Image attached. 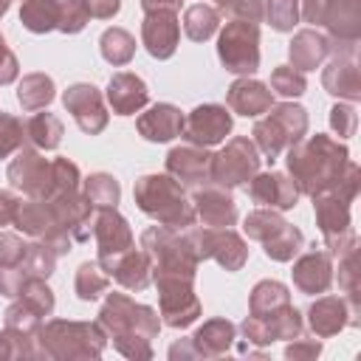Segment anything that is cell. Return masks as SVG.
Instances as JSON below:
<instances>
[{"mask_svg": "<svg viewBox=\"0 0 361 361\" xmlns=\"http://www.w3.org/2000/svg\"><path fill=\"white\" fill-rule=\"evenodd\" d=\"M96 324L104 330V336L113 341L116 353H121L130 361H149L152 358V341L161 333V316L155 307L141 305L130 299L127 293H107Z\"/></svg>", "mask_w": 361, "mask_h": 361, "instance_id": "cell-1", "label": "cell"}, {"mask_svg": "<svg viewBox=\"0 0 361 361\" xmlns=\"http://www.w3.org/2000/svg\"><path fill=\"white\" fill-rule=\"evenodd\" d=\"M358 192H361V169H358V164L347 161L341 178L333 186L310 195L319 234L333 259L338 254H344L347 248L358 245V237L353 228V203H355Z\"/></svg>", "mask_w": 361, "mask_h": 361, "instance_id": "cell-2", "label": "cell"}, {"mask_svg": "<svg viewBox=\"0 0 361 361\" xmlns=\"http://www.w3.org/2000/svg\"><path fill=\"white\" fill-rule=\"evenodd\" d=\"M347 161H350L347 144L333 135H324V133L302 138L285 149L288 175L296 183L299 195H307V197L333 186L341 178Z\"/></svg>", "mask_w": 361, "mask_h": 361, "instance_id": "cell-3", "label": "cell"}, {"mask_svg": "<svg viewBox=\"0 0 361 361\" xmlns=\"http://www.w3.org/2000/svg\"><path fill=\"white\" fill-rule=\"evenodd\" d=\"M39 358L45 361H90L107 347V336L96 322L48 319L37 330Z\"/></svg>", "mask_w": 361, "mask_h": 361, "instance_id": "cell-4", "label": "cell"}, {"mask_svg": "<svg viewBox=\"0 0 361 361\" xmlns=\"http://www.w3.org/2000/svg\"><path fill=\"white\" fill-rule=\"evenodd\" d=\"M133 200L147 217L169 228H189L197 220L192 197L186 195V186H180L166 172L141 175L133 183Z\"/></svg>", "mask_w": 361, "mask_h": 361, "instance_id": "cell-5", "label": "cell"}, {"mask_svg": "<svg viewBox=\"0 0 361 361\" xmlns=\"http://www.w3.org/2000/svg\"><path fill=\"white\" fill-rule=\"evenodd\" d=\"M56 251L37 240H23L14 231L0 228V296L14 299L20 285L31 276H51L56 268Z\"/></svg>", "mask_w": 361, "mask_h": 361, "instance_id": "cell-6", "label": "cell"}, {"mask_svg": "<svg viewBox=\"0 0 361 361\" xmlns=\"http://www.w3.org/2000/svg\"><path fill=\"white\" fill-rule=\"evenodd\" d=\"M138 248L149 259V276H197L200 257L192 245V237L186 228H169V226H149L141 231Z\"/></svg>", "mask_w": 361, "mask_h": 361, "instance_id": "cell-7", "label": "cell"}, {"mask_svg": "<svg viewBox=\"0 0 361 361\" xmlns=\"http://www.w3.org/2000/svg\"><path fill=\"white\" fill-rule=\"evenodd\" d=\"M307 124H310L307 110L302 104L279 102L268 113H262V118L254 121L251 141L257 144L259 155H265L268 161H276L288 147H293L307 135Z\"/></svg>", "mask_w": 361, "mask_h": 361, "instance_id": "cell-8", "label": "cell"}, {"mask_svg": "<svg viewBox=\"0 0 361 361\" xmlns=\"http://www.w3.org/2000/svg\"><path fill=\"white\" fill-rule=\"evenodd\" d=\"M180 6L183 0H141V45L152 59L175 56L180 45Z\"/></svg>", "mask_w": 361, "mask_h": 361, "instance_id": "cell-9", "label": "cell"}, {"mask_svg": "<svg viewBox=\"0 0 361 361\" xmlns=\"http://www.w3.org/2000/svg\"><path fill=\"white\" fill-rule=\"evenodd\" d=\"M11 226H17L28 240H37V243H45L48 248H54L56 257L73 251V237L59 223L56 212L51 209V203L45 197H25V195H20V203H17Z\"/></svg>", "mask_w": 361, "mask_h": 361, "instance_id": "cell-10", "label": "cell"}, {"mask_svg": "<svg viewBox=\"0 0 361 361\" xmlns=\"http://www.w3.org/2000/svg\"><path fill=\"white\" fill-rule=\"evenodd\" d=\"M217 59L234 76H254L259 71V23L228 20L217 37Z\"/></svg>", "mask_w": 361, "mask_h": 361, "instance_id": "cell-11", "label": "cell"}, {"mask_svg": "<svg viewBox=\"0 0 361 361\" xmlns=\"http://www.w3.org/2000/svg\"><path fill=\"white\" fill-rule=\"evenodd\" d=\"M152 285L158 290V313L164 324L183 330L197 322L203 307L195 293V276H180V274L152 276Z\"/></svg>", "mask_w": 361, "mask_h": 361, "instance_id": "cell-12", "label": "cell"}, {"mask_svg": "<svg viewBox=\"0 0 361 361\" xmlns=\"http://www.w3.org/2000/svg\"><path fill=\"white\" fill-rule=\"evenodd\" d=\"M299 17L330 39H361V0H299Z\"/></svg>", "mask_w": 361, "mask_h": 361, "instance_id": "cell-13", "label": "cell"}, {"mask_svg": "<svg viewBox=\"0 0 361 361\" xmlns=\"http://www.w3.org/2000/svg\"><path fill=\"white\" fill-rule=\"evenodd\" d=\"M330 62L322 71V87L341 102H361L358 73V39H330Z\"/></svg>", "mask_w": 361, "mask_h": 361, "instance_id": "cell-14", "label": "cell"}, {"mask_svg": "<svg viewBox=\"0 0 361 361\" xmlns=\"http://www.w3.org/2000/svg\"><path fill=\"white\" fill-rule=\"evenodd\" d=\"M186 231L192 237V245H195L200 262L203 259H214L228 274L243 271V265L248 262V243L231 226H217V228L214 226H203V228L189 226Z\"/></svg>", "mask_w": 361, "mask_h": 361, "instance_id": "cell-15", "label": "cell"}, {"mask_svg": "<svg viewBox=\"0 0 361 361\" xmlns=\"http://www.w3.org/2000/svg\"><path fill=\"white\" fill-rule=\"evenodd\" d=\"M262 155L257 144L248 135H234L226 141L220 152L212 155V183H220L226 189L245 186L259 172Z\"/></svg>", "mask_w": 361, "mask_h": 361, "instance_id": "cell-16", "label": "cell"}, {"mask_svg": "<svg viewBox=\"0 0 361 361\" xmlns=\"http://www.w3.org/2000/svg\"><path fill=\"white\" fill-rule=\"evenodd\" d=\"M6 178L11 189L23 192L25 197H48L54 189V172H51V158H45L34 147L17 149V155L6 166Z\"/></svg>", "mask_w": 361, "mask_h": 361, "instance_id": "cell-17", "label": "cell"}, {"mask_svg": "<svg viewBox=\"0 0 361 361\" xmlns=\"http://www.w3.org/2000/svg\"><path fill=\"white\" fill-rule=\"evenodd\" d=\"M234 127V116L226 104L217 102H206L197 104L186 118H183V133L180 138L186 144H197V147H217L226 141V135Z\"/></svg>", "mask_w": 361, "mask_h": 361, "instance_id": "cell-18", "label": "cell"}, {"mask_svg": "<svg viewBox=\"0 0 361 361\" xmlns=\"http://www.w3.org/2000/svg\"><path fill=\"white\" fill-rule=\"evenodd\" d=\"M243 336L254 347H268L274 341H290L305 330V319L293 305H285L268 316H245L240 324Z\"/></svg>", "mask_w": 361, "mask_h": 361, "instance_id": "cell-19", "label": "cell"}, {"mask_svg": "<svg viewBox=\"0 0 361 361\" xmlns=\"http://www.w3.org/2000/svg\"><path fill=\"white\" fill-rule=\"evenodd\" d=\"M62 104L73 116L76 127L82 133H87V135H99L107 127V121H110V113L104 107V96L90 82H73V85H68L65 93H62Z\"/></svg>", "mask_w": 361, "mask_h": 361, "instance_id": "cell-20", "label": "cell"}, {"mask_svg": "<svg viewBox=\"0 0 361 361\" xmlns=\"http://www.w3.org/2000/svg\"><path fill=\"white\" fill-rule=\"evenodd\" d=\"M93 240H96V259L102 262V268L118 257L121 251L133 248L135 245V237H133V228L127 223L124 214H118V209H96L93 212Z\"/></svg>", "mask_w": 361, "mask_h": 361, "instance_id": "cell-21", "label": "cell"}, {"mask_svg": "<svg viewBox=\"0 0 361 361\" xmlns=\"http://www.w3.org/2000/svg\"><path fill=\"white\" fill-rule=\"evenodd\" d=\"M212 155L214 152H209V147L180 144L166 152L164 166H166V175H172L180 186L197 189L203 183H212Z\"/></svg>", "mask_w": 361, "mask_h": 361, "instance_id": "cell-22", "label": "cell"}, {"mask_svg": "<svg viewBox=\"0 0 361 361\" xmlns=\"http://www.w3.org/2000/svg\"><path fill=\"white\" fill-rule=\"evenodd\" d=\"M333 257L327 248H307L305 254L299 251V257L293 259V268H290V276H293V285L307 293V296H319V293H327L330 285H333Z\"/></svg>", "mask_w": 361, "mask_h": 361, "instance_id": "cell-23", "label": "cell"}, {"mask_svg": "<svg viewBox=\"0 0 361 361\" xmlns=\"http://www.w3.org/2000/svg\"><path fill=\"white\" fill-rule=\"evenodd\" d=\"M51 203V209L56 212L59 223L68 228V234L73 237V243H85L93 231V203L85 197L82 186L79 189H71V192H56L51 197H45Z\"/></svg>", "mask_w": 361, "mask_h": 361, "instance_id": "cell-24", "label": "cell"}, {"mask_svg": "<svg viewBox=\"0 0 361 361\" xmlns=\"http://www.w3.org/2000/svg\"><path fill=\"white\" fill-rule=\"evenodd\" d=\"M248 195H251L254 203L268 206V209H276V212H288V209H293L299 203L296 183L290 180L288 172H279V169L257 172L248 180Z\"/></svg>", "mask_w": 361, "mask_h": 361, "instance_id": "cell-25", "label": "cell"}, {"mask_svg": "<svg viewBox=\"0 0 361 361\" xmlns=\"http://www.w3.org/2000/svg\"><path fill=\"white\" fill-rule=\"evenodd\" d=\"M192 206H195V217L203 226H234L237 223V203L231 197V192L220 183H203L195 189L192 195Z\"/></svg>", "mask_w": 361, "mask_h": 361, "instance_id": "cell-26", "label": "cell"}, {"mask_svg": "<svg viewBox=\"0 0 361 361\" xmlns=\"http://www.w3.org/2000/svg\"><path fill=\"white\" fill-rule=\"evenodd\" d=\"M183 118L186 116L180 113V107H175L172 102H158V104H149L135 118V130L144 141L166 144L183 133Z\"/></svg>", "mask_w": 361, "mask_h": 361, "instance_id": "cell-27", "label": "cell"}, {"mask_svg": "<svg viewBox=\"0 0 361 361\" xmlns=\"http://www.w3.org/2000/svg\"><path fill=\"white\" fill-rule=\"evenodd\" d=\"M226 102H228V110H234L237 116H245V118H259L262 113H268L276 104L274 90L254 76H237L228 85Z\"/></svg>", "mask_w": 361, "mask_h": 361, "instance_id": "cell-28", "label": "cell"}, {"mask_svg": "<svg viewBox=\"0 0 361 361\" xmlns=\"http://www.w3.org/2000/svg\"><path fill=\"white\" fill-rule=\"evenodd\" d=\"M107 104L113 107L116 116H135L138 110H144L149 104V90L147 82L138 73L130 71H118L110 76L107 82Z\"/></svg>", "mask_w": 361, "mask_h": 361, "instance_id": "cell-29", "label": "cell"}, {"mask_svg": "<svg viewBox=\"0 0 361 361\" xmlns=\"http://www.w3.org/2000/svg\"><path fill=\"white\" fill-rule=\"evenodd\" d=\"M307 327L313 330V336L319 338H330L338 336L344 327H355L350 307L344 302V296H316V302H310L307 307Z\"/></svg>", "mask_w": 361, "mask_h": 361, "instance_id": "cell-30", "label": "cell"}, {"mask_svg": "<svg viewBox=\"0 0 361 361\" xmlns=\"http://www.w3.org/2000/svg\"><path fill=\"white\" fill-rule=\"evenodd\" d=\"M237 338V327L234 322L228 319H209L203 322L192 336H189V344H192V355L195 358H223L231 344Z\"/></svg>", "mask_w": 361, "mask_h": 361, "instance_id": "cell-31", "label": "cell"}, {"mask_svg": "<svg viewBox=\"0 0 361 361\" xmlns=\"http://www.w3.org/2000/svg\"><path fill=\"white\" fill-rule=\"evenodd\" d=\"M330 54V42H327V34H322L319 28H299L290 42H288V65L296 68V71H316L324 65Z\"/></svg>", "mask_w": 361, "mask_h": 361, "instance_id": "cell-32", "label": "cell"}, {"mask_svg": "<svg viewBox=\"0 0 361 361\" xmlns=\"http://www.w3.org/2000/svg\"><path fill=\"white\" fill-rule=\"evenodd\" d=\"M104 271L124 288V290H147L149 288V282H152V276H149V259H147V254L141 251V248H127V251H121L118 257H113L107 265H104Z\"/></svg>", "mask_w": 361, "mask_h": 361, "instance_id": "cell-33", "label": "cell"}, {"mask_svg": "<svg viewBox=\"0 0 361 361\" xmlns=\"http://www.w3.org/2000/svg\"><path fill=\"white\" fill-rule=\"evenodd\" d=\"M338 259V288L344 293V302L350 307L353 324L358 327V316H361V271H358V245L347 248L344 254L336 257Z\"/></svg>", "mask_w": 361, "mask_h": 361, "instance_id": "cell-34", "label": "cell"}, {"mask_svg": "<svg viewBox=\"0 0 361 361\" xmlns=\"http://www.w3.org/2000/svg\"><path fill=\"white\" fill-rule=\"evenodd\" d=\"M56 96V85L48 73L42 71H34V73H25L20 82H17V102L23 110L34 113V110H45Z\"/></svg>", "mask_w": 361, "mask_h": 361, "instance_id": "cell-35", "label": "cell"}, {"mask_svg": "<svg viewBox=\"0 0 361 361\" xmlns=\"http://www.w3.org/2000/svg\"><path fill=\"white\" fill-rule=\"evenodd\" d=\"M290 305V290L279 279H259L248 293V316H268Z\"/></svg>", "mask_w": 361, "mask_h": 361, "instance_id": "cell-36", "label": "cell"}, {"mask_svg": "<svg viewBox=\"0 0 361 361\" xmlns=\"http://www.w3.org/2000/svg\"><path fill=\"white\" fill-rule=\"evenodd\" d=\"M62 135H65V127L59 121V116L54 113H34L28 121H25V141L34 147V149H56L62 144Z\"/></svg>", "mask_w": 361, "mask_h": 361, "instance_id": "cell-37", "label": "cell"}, {"mask_svg": "<svg viewBox=\"0 0 361 361\" xmlns=\"http://www.w3.org/2000/svg\"><path fill=\"white\" fill-rule=\"evenodd\" d=\"M20 23L31 34H48L59 25V0H20Z\"/></svg>", "mask_w": 361, "mask_h": 361, "instance_id": "cell-38", "label": "cell"}, {"mask_svg": "<svg viewBox=\"0 0 361 361\" xmlns=\"http://www.w3.org/2000/svg\"><path fill=\"white\" fill-rule=\"evenodd\" d=\"M99 51L104 56V62H110L113 68H121V65H130L133 56H135V37L127 31V28H104L102 37H99Z\"/></svg>", "mask_w": 361, "mask_h": 361, "instance_id": "cell-39", "label": "cell"}, {"mask_svg": "<svg viewBox=\"0 0 361 361\" xmlns=\"http://www.w3.org/2000/svg\"><path fill=\"white\" fill-rule=\"evenodd\" d=\"M220 28V14L214 6L209 3H195L183 11V34L192 39V42H206L217 34Z\"/></svg>", "mask_w": 361, "mask_h": 361, "instance_id": "cell-40", "label": "cell"}, {"mask_svg": "<svg viewBox=\"0 0 361 361\" xmlns=\"http://www.w3.org/2000/svg\"><path fill=\"white\" fill-rule=\"evenodd\" d=\"M110 288V274L102 268L99 259H85L79 268H76V276H73V290L82 302H96L102 293H107Z\"/></svg>", "mask_w": 361, "mask_h": 361, "instance_id": "cell-41", "label": "cell"}, {"mask_svg": "<svg viewBox=\"0 0 361 361\" xmlns=\"http://www.w3.org/2000/svg\"><path fill=\"white\" fill-rule=\"evenodd\" d=\"M85 197L93 203V209H116L121 200V183L110 172H93L82 180Z\"/></svg>", "mask_w": 361, "mask_h": 361, "instance_id": "cell-42", "label": "cell"}, {"mask_svg": "<svg viewBox=\"0 0 361 361\" xmlns=\"http://www.w3.org/2000/svg\"><path fill=\"white\" fill-rule=\"evenodd\" d=\"M14 299L23 302L28 310H34L39 319H48V316L54 313V307H56V296H54V290H51V285H48L45 276H31V279H25V282L20 285V290H17Z\"/></svg>", "mask_w": 361, "mask_h": 361, "instance_id": "cell-43", "label": "cell"}, {"mask_svg": "<svg viewBox=\"0 0 361 361\" xmlns=\"http://www.w3.org/2000/svg\"><path fill=\"white\" fill-rule=\"evenodd\" d=\"M305 245V234L293 226V223H285L279 231H274L265 243H262V251L268 259L274 262H290Z\"/></svg>", "mask_w": 361, "mask_h": 361, "instance_id": "cell-44", "label": "cell"}, {"mask_svg": "<svg viewBox=\"0 0 361 361\" xmlns=\"http://www.w3.org/2000/svg\"><path fill=\"white\" fill-rule=\"evenodd\" d=\"M285 223H288V220H285L276 209L259 206V209H254V212L245 214V220H243V231H245L248 240H254V243H265V240H268L274 231H279Z\"/></svg>", "mask_w": 361, "mask_h": 361, "instance_id": "cell-45", "label": "cell"}, {"mask_svg": "<svg viewBox=\"0 0 361 361\" xmlns=\"http://www.w3.org/2000/svg\"><path fill=\"white\" fill-rule=\"evenodd\" d=\"M262 20L279 34L293 31L299 23V0H262Z\"/></svg>", "mask_w": 361, "mask_h": 361, "instance_id": "cell-46", "label": "cell"}, {"mask_svg": "<svg viewBox=\"0 0 361 361\" xmlns=\"http://www.w3.org/2000/svg\"><path fill=\"white\" fill-rule=\"evenodd\" d=\"M268 87H271L274 93L285 96V99H299V96L307 90V79H305L302 71H296V68H290V65H276V68L271 71Z\"/></svg>", "mask_w": 361, "mask_h": 361, "instance_id": "cell-47", "label": "cell"}, {"mask_svg": "<svg viewBox=\"0 0 361 361\" xmlns=\"http://www.w3.org/2000/svg\"><path fill=\"white\" fill-rule=\"evenodd\" d=\"M25 144H28L25 141V121L17 118L14 113L0 110V161L8 158V155H14Z\"/></svg>", "mask_w": 361, "mask_h": 361, "instance_id": "cell-48", "label": "cell"}, {"mask_svg": "<svg viewBox=\"0 0 361 361\" xmlns=\"http://www.w3.org/2000/svg\"><path fill=\"white\" fill-rule=\"evenodd\" d=\"M87 23H90L87 0H59V25H56V31L79 34Z\"/></svg>", "mask_w": 361, "mask_h": 361, "instance_id": "cell-49", "label": "cell"}, {"mask_svg": "<svg viewBox=\"0 0 361 361\" xmlns=\"http://www.w3.org/2000/svg\"><path fill=\"white\" fill-rule=\"evenodd\" d=\"M42 322H45V319H39L34 310H28V307H25L23 302H17V299H11V305H8L6 313H3V327L23 330V333H37Z\"/></svg>", "mask_w": 361, "mask_h": 361, "instance_id": "cell-50", "label": "cell"}, {"mask_svg": "<svg viewBox=\"0 0 361 361\" xmlns=\"http://www.w3.org/2000/svg\"><path fill=\"white\" fill-rule=\"evenodd\" d=\"M217 14L226 20L262 23V0H217Z\"/></svg>", "mask_w": 361, "mask_h": 361, "instance_id": "cell-51", "label": "cell"}, {"mask_svg": "<svg viewBox=\"0 0 361 361\" xmlns=\"http://www.w3.org/2000/svg\"><path fill=\"white\" fill-rule=\"evenodd\" d=\"M355 124H358V113H355V104L353 102H336L330 107V127L338 138H350L355 135Z\"/></svg>", "mask_w": 361, "mask_h": 361, "instance_id": "cell-52", "label": "cell"}, {"mask_svg": "<svg viewBox=\"0 0 361 361\" xmlns=\"http://www.w3.org/2000/svg\"><path fill=\"white\" fill-rule=\"evenodd\" d=\"M322 355V338L316 336V338H305L302 333L296 336V338H290L288 341V347H285V358H290V361H313V358H319Z\"/></svg>", "mask_w": 361, "mask_h": 361, "instance_id": "cell-53", "label": "cell"}, {"mask_svg": "<svg viewBox=\"0 0 361 361\" xmlns=\"http://www.w3.org/2000/svg\"><path fill=\"white\" fill-rule=\"evenodd\" d=\"M17 76H20V62L6 45V37L0 34V85H11L17 82Z\"/></svg>", "mask_w": 361, "mask_h": 361, "instance_id": "cell-54", "label": "cell"}, {"mask_svg": "<svg viewBox=\"0 0 361 361\" xmlns=\"http://www.w3.org/2000/svg\"><path fill=\"white\" fill-rule=\"evenodd\" d=\"M17 203H20V195H14L11 189H0V228L14 223Z\"/></svg>", "mask_w": 361, "mask_h": 361, "instance_id": "cell-55", "label": "cell"}, {"mask_svg": "<svg viewBox=\"0 0 361 361\" xmlns=\"http://www.w3.org/2000/svg\"><path fill=\"white\" fill-rule=\"evenodd\" d=\"M87 8L96 20H113L121 8V0H87Z\"/></svg>", "mask_w": 361, "mask_h": 361, "instance_id": "cell-56", "label": "cell"}, {"mask_svg": "<svg viewBox=\"0 0 361 361\" xmlns=\"http://www.w3.org/2000/svg\"><path fill=\"white\" fill-rule=\"evenodd\" d=\"M169 358H172V361H186V358H195V355H192V344H189V338H178V341L169 347Z\"/></svg>", "mask_w": 361, "mask_h": 361, "instance_id": "cell-57", "label": "cell"}, {"mask_svg": "<svg viewBox=\"0 0 361 361\" xmlns=\"http://www.w3.org/2000/svg\"><path fill=\"white\" fill-rule=\"evenodd\" d=\"M8 6H11V0H0V20H3V14L8 11Z\"/></svg>", "mask_w": 361, "mask_h": 361, "instance_id": "cell-58", "label": "cell"}]
</instances>
